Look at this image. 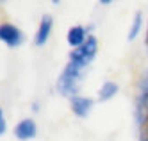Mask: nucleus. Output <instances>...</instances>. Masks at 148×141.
<instances>
[{"label":"nucleus","mask_w":148,"mask_h":141,"mask_svg":"<svg viewBox=\"0 0 148 141\" xmlns=\"http://www.w3.org/2000/svg\"><path fill=\"white\" fill-rule=\"evenodd\" d=\"M93 105H95V100L82 95H77L70 100V109L77 118H88L89 113L93 111Z\"/></svg>","instance_id":"6"},{"label":"nucleus","mask_w":148,"mask_h":141,"mask_svg":"<svg viewBox=\"0 0 148 141\" xmlns=\"http://www.w3.org/2000/svg\"><path fill=\"white\" fill-rule=\"evenodd\" d=\"M137 129H139V141H148V120L139 123Z\"/></svg>","instance_id":"11"},{"label":"nucleus","mask_w":148,"mask_h":141,"mask_svg":"<svg viewBox=\"0 0 148 141\" xmlns=\"http://www.w3.org/2000/svg\"><path fill=\"white\" fill-rule=\"evenodd\" d=\"M118 91H120L118 82H114V80L102 82V86L98 88V102H109V100H112L114 96L118 95Z\"/></svg>","instance_id":"9"},{"label":"nucleus","mask_w":148,"mask_h":141,"mask_svg":"<svg viewBox=\"0 0 148 141\" xmlns=\"http://www.w3.org/2000/svg\"><path fill=\"white\" fill-rule=\"evenodd\" d=\"M36 134H38V125H36V122L32 118H23L22 122H18L14 125V136L20 141H29Z\"/></svg>","instance_id":"7"},{"label":"nucleus","mask_w":148,"mask_h":141,"mask_svg":"<svg viewBox=\"0 0 148 141\" xmlns=\"http://www.w3.org/2000/svg\"><path fill=\"white\" fill-rule=\"evenodd\" d=\"M134 116H136V123L139 125L143 123L145 120H148V79L141 84V91L136 98V111H134Z\"/></svg>","instance_id":"4"},{"label":"nucleus","mask_w":148,"mask_h":141,"mask_svg":"<svg viewBox=\"0 0 148 141\" xmlns=\"http://www.w3.org/2000/svg\"><path fill=\"white\" fill-rule=\"evenodd\" d=\"M98 2H100V4H103V6H109V4H112V2H114V0H98Z\"/></svg>","instance_id":"13"},{"label":"nucleus","mask_w":148,"mask_h":141,"mask_svg":"<svg viewBox=\"0 0 148 141\" xmlns=\"http://www.w3.org/2000/svg\"><path fill=\"white\" fill-rule=\"evenodd\" d=\"M0 2H2V0H0Z\"/></svg>","instance_id":"16"},{"label":"nucleus","mask_w":148,"mask_h":141,"mask_svg":"<svg viewBox=\"0 0 148 141\" xmlns=\"http://www.w3.org/2000/svg\"><path fill=\"white\" fill-rule=\"evenodd\" d=\"M5 129H7V123H5V116H4V111L0 109V136H2L5 132Z\"/></svg>","instance_id":"12"},{"label":"nucleus","mask_w":148,"mask_h":141,"mask_svg":"<svg viewBox=\"0 0 148 141\" xmlns=\"http://www.w3.org/2000/svg\"><path fill=\"white\" fill-rule=\"evenodd\" d=\"M23 39H25L23 32L16 25L9 23V21L0 23V41H2L4 45H7L9 48H16V47H20L23 43Z\"/></svg>","instance_id":"3"},{"label":"nucleus","mask_w":148,"mask_h":141,"mask_svg":"<svg viewBox=\"0 0 148 141\" xmlns=\"http://www.w3.org/2000/svg\"><path fill=\"white\" fill-rule=\"evenodd\" d=\"M89 36H91L89 30L84 25H73V27H70L68 34H66V41H68V45L73 50V48H79L80 45H84Z\"/></svg>","instance_id":"8"},{"label":"nucleus","mask_w":148,"mask_h":141,"mask_svg":"<svg viewBox=\"0 0 148 141\" xmlns=\"http://www.w3.org/2000/svg\"><path fill=\"white\" fill-rule=\"evenodd\" d=\"M84 73H86V68H80L68 61V64L64 66V70L61 72L59 79H57V84H56L57 93L70 100L73 96H77L79 89H80V82L84 79Z\"/></svg>","instance_id":"1"},{"label":"nucleus","mask_w":148,"mask_h":141,"mask_svg":"<svg viewBox=\"0 0 148 141\" xmlns=\"http://www.w3.org/2000/svg\"><path fill=\"white\" fill-rule=\"evenodd\" d=\"M52 29H54V18L50 14H43L39 20L36 36H34V45L36 47H45L47 45V41L50 39V34H52Z\"/></svg>","instance_id":"5"},{"label":"nucleus","mask_w":148,"mask_h":141,"mask_svg":"<svg viewBox=\"0 0 148 141\" xmlns=\"http://www.w3.org/2000/svg\"><path fill=\"white\" fill-rule=\"evenodd\" d=\"M50 2L54 4V6H57V4H61V0H50Z\"/></svg>","instance_id":"14"},{"label":"nucleus","mask_w":148,"mask_h":141,"mask_svg":"<svg viewBox=\"0 0 148 141\" xmlns=\"http://www.w3.org/2000/svg\"><path fill=\"white\" fill-rule=\"evenodd\" d=\"M146 47H148V27H146Z\"/></svg>","instance_id":"15"},{"label":"nucleus","mask_w":148,"mask_h":141,"mask_svg":"<svg viewBox=\"0 0 148 141\" xmlns=\"http://www.w3.org/2000/svg\"><path fill=\"white\" fill-rule=\"evenodd\" d=\"M97 54H98V39L91 34L86 39L84 45H80L79 48H73L70 52L68 61L73 63V64H77V66H80V68L88 70V66L95 61V57H97Z\"/></svg>","instance_id":"2"},{"label":"nucleus","mask_w":148,"mask_h":141,"mask_svg":"<svg viewBox=\"0 0 148 141\" xmlns=\"http://www.w3.org/2000/svg\"><path fill=\"white\" fill-rule=\"evenodd\" d=\"M141 30H143V13H141V11H137V13L132 16L129 32H127V39H129V41H134L137 36L141 34Z\"/></svg>","instance_id":"10"}]
</instances>
